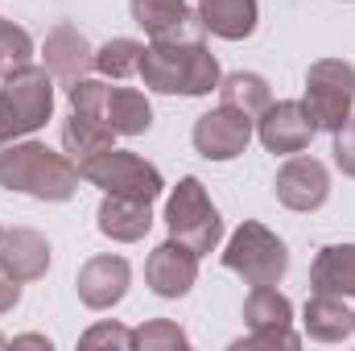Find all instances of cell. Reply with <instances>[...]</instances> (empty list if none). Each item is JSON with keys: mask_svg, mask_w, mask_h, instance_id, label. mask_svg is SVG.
Masks as SVG:
<instances>
[{"mask_svg": "<svg viewBox=\"0 0 355 351\" xmlns=\"http://www.w3.org/2000/svg\"><path fill=\"white\" fill-rule=\"evenodd\" d=\"M54 116V75L46 67H21L0 79V149L33 137Z\"/></svg>", "mask_w": 355, "mask_h": 351, "instance_id": "cell-3", "label": "cell"}, {"mask_svg": "<svg viewBox=\"0 0 355 351\" xmlns=\"http://www.w3.org/2000/svg\"><path fill=\"white\" fill-rule=\"evenodd\" d=\"M12 348H46L50 351V339H46V335H17Z\"/></svg>", "mask_w": 355, "mask_h": 351, "instance_id": "cell-31", "label": "cell"}, {"mask_svg": "<svg viewBox=\"0 0 355 351\" xmlns=\"http://www.w3.org/2000/svg\"><path fill=\"white\" fill-rule=\"evenodd\" d=\"M128 12L149 42H186L207 33L198 8H190L186 0H128Z\"/></svg>", "mask_w": 355, "mask_h": 351, "instance_id": "cell-14", "label": "cell"}, {"mask_svg": "<svg viewBox=\"0 0 355 351\" xmlns=\"http://www.w3.org/2000/svg\"><path fill=\"white\" fill-rule=\"evenodd\" d=\"M128 285H132V264L116 252H99L83 261V268L75 273V293L87 310H112L128 298Z\"/></svg>", "mask_w": 355, "mask_h": 351, "instance_id": "cell-12", "label": "cell"}, {"mask_svg": "<svg viewBox=\"0 0 355 351\" xmlns=\"http://www.w3.org/2000/svg\"><path fill=\"white\" fill-rule=\"evenodd\" d=\"M272 194L281 207L289 211H318L327 198H331V170L318 162V157H306V153H293L277 178H272Z\"/></svg>", "mask_w": 355, "mask_h": 351, "instance_id": "cell-10", "label": "cell"}, {"mask_svg": "<svg viewBox=\"0 0 355 351\" xmlns=\"http://www.w3.org/2000/svg\"><path fill=\"white\" fill-rule=\"evenodd\" d=\"M302 327L310 339L318 343H343L347 335H355V310L347 306V298L335 293H310L306 310H302Z\"/></svg>", "mask_w": 355, "mask_h": 351, "instance_id": "cell-18", "label": "cell"}, {"mask_svg": "<svg viewBox=\"0 0 355 351\" xmlns=\"http://www.w3.org/2000/svg\"><path fill=\"white\" fill-rule=\"evenodd\" d=\"M79 348H83V351H99V348L132 351V331H128V327H120V323H112V318H103V323H95L91 331H83Z\"/></svg>", "mask_w": 355, "mask_h": 351, "instance_id": "cell-28", "label": "cell"}, {"mask_svg": "<svg viewBox=\"0 0 355 351\" xmlns=\"http://www.w3.org/2000/svg\"><path fill=\"white\" fill-rule=\"evenodd\" d=\"M132 348L137 351H186L190 339H186V331L178 323H170V318H149L145 327L132 331Z\"/></svg>", "mask_w": 355, "mask_h": 351, "instance_id": "cell-26", "label": "cell"}, {"mask_svg": "<svg viewBox=\"0 0 355 351\" xmlns=\"http://www.w3.org/2000/svg\"><path fill=\"white\" fill-rule=\"evenodd\" d=\"M95 228H99V236H107L116 244H137L153 228V203L124 198V194H103V203L95 211Z\"/></svg>", "mask_w": 355, "mask_h": 351, "instance_id": "cell-17", "label": "cell"}, {"mask_svg": "<svg viewBox=\"0 0 355 351\" xmlns=\"http://www.w3.org/2000/svg\"><path fill=\"white\" fill-rule=\"evenodd\" d=\"M50 261H54V252H50V240L42 232H33V228H8L0 236V264L21 285L42 281L50 273Z\"/></svg>", "mask_w": 355, "mask_h": 351, "instance_id": "cell-16", "label": "cell"}, {"mask_svg": "<svg viewBox=\"0 0 355 351\" xmlns=\"http://www.w3.org/2000/svg\"><path fill=\"white\" fill-rule=\"evenodd\" d=\"M302 108L310 112L318 132H335L355 108V67L343 58H318L306 71Z\"/></svg>", "mask_w": 355, "mask_h": 351, "instance_id": "cell-7", "label": "cell"}, {"mask_svg": "<svg viewBox=\"0 0 355 351\" xmlns=\"http://www.w3.org/2000/svg\"><path fill=\"white\" fill-rule=\"evenodd\" d=\"M145 281H149V289L157 293V298H186L190 289H194V281H198V252H190L182 240H166V244H157L153 252H149V261H145Z\"/></svg>", "mask_w": 355, "mask_h": 351, "instance_id": "cell-13", "label": "cell"}, {"mask_svg": "<svg viewBox=\"0 0 355 351\" xmlns=\"http://www.w3.org/2000/svg\"><path fill=\"white\" fill-rule=\"evenodd\" d=\"M42 67L54 75V83L71 87V83L87 79V71H95V50L75 25H54L42 46Z\"/></svg>", "mask_w": 355, "mask_h": 351, "instance_id": "cell-15", "label": "cell"}, {"mask_svg": "<svg viewBox=\"0 0 355 351\" xmlns=\"http://www.w3.org/2000/svg\"><path fill=\"white\" fill-rule=\"evenodd\" d=\"M141 58H145V42L137 37H112L95 50V71L99 79H112V83H124L141 71Z\"/></svg>", "mask_w": 355, "mask_h": 351, "instance_id": "cell-24", "label": "cell"}, {"mask_svg": "<svg viewBox=\"0 0 355 351\" xmlns=\"http://www.w3.org/2000/svg\"><path fill=\"white\" fill-rule=\"evenodd\" d=\"M79 166L67 153H54L42 141H12L0 149V186L37 203H67L79 190Z\"/></svg>", "mask_w": 355, "mask_h": 351, "instance_id": "cell-1", "label": "cell"}, {"mask_svg": "<svg viewBox=\"0 0 355 351\" xmlns=\"http://www.w3.org/2000/svg\"><path fill=\"white\" fill-rule=\"evenodd\" d=\"M166 228H170L174 240H182L198 257H211L219 248V240H223V215H219V207L211 203L207 186L194 174H186L170 190V198H166Z\"/></svg>", "mask_w": 355, "mask_h": 351, "instance_id": "cell-5", "label": "cell"}, {"mask_svg": "<svg viewBox=\"0 0 355 351\" xmlns=\"http://www.w3.org/2000/svg\"><path fill=\"white\" fill-rule=\"evenodd\" d=\"M310 293L355 298V244H327L310 264Z\"/></svg>", "mask_w": 355, "mask_h": 351, "instance_id": "cell-20", "label": "cell"}, {"mask_svg": "<svg viewBox=\"0 0 355 351\" xmlns=\"http://www.w3.org/2000/svg\"><path fill=\"white\" fill-rule=\"evenodd\" d=\"M79 174H83V182L99 186L103 194H124V198H141V203H153L166 190V178L153 162H145L128 149H116V145L79 162Z\"/></svg>", "mask_w": 355, "mask_h": 351, "instance_id": "cell-6", "label": "cell"}, {"mask_svg": "<svg viewBox=\"0 0 355 351\" xmlns=\"http://www.w3.org/2000/svg\"><path fill=\"white\" fill-rule=\"evenodd\" d=\"M112 145H116V128L107 120H95V116H83V112L67 116V124H62V149H67V157L75 166L95 157V153H103V149H112Z\"/></svg>", "mask_w": 355, "mask_h": 351, "instance_id": "cell-21", "label": "cell"}, {"mask_svg": "<svg viewBox=\"0 0 355 351\" xmlns=\"http://www.w3.org/2000/svg\"><path fill=\"white\" fill-rule=\"evenodd\" d=\"M244 323L248 335L236 339L232 348H302V335L293 331V302L277 289V285H252V293L244 298Z\"/></svg>", "mask_w": 355, "mask_h": 351, "instance_id": "cell-8", "label": "cell"}, {"mask_svg": "<svg viewBox=\"0 0 355 351\" xmlns=\"http://www.w3.org/2000/svg\"><path fill=\"white\" fill-rule=\"evenodd\" d=\"M33 62V37L17 25V21H4L0 17V79L29 67Z\"/></svg>", "mask_w": 355, "mask_h": 351, "instance_id": "cell-25", "label": "cell"}, {"mask_svg": "<svg viewBox=\"0 0 355 351\" xmlns=\"http://www.w3.org/2000/svg\"><path fill=\"white\" fill-rule=\"evenodd\" d=\"M0 236H4V228H0Z\"/></svg>", "mask_w": 355, "mask_h": 351, "instance_id": "cell-33", "label": "cell"}, {"mask_svg": "<svg viewBox=\"0 0 355 351\" xmlns=\"http://www.w3.org/2000/svg\"><path fill=\"white\" fill-rule=\"evenodd\" d=\"M219 261L227 273H236L244 285H281L289 273V248L277 232H268L265 223L244 219L232 240L223 244Z\"/></svg>", "mask_w": 355, "mask_h": 351, "instance_id": "cell-4", "label": "cell"}, {"mask_svg": "<svg viewBox=\"0 0 355 351\" xmlns=\"http://www.w3.org/2000/svg\"><path fill=\"white\" fill-rule=\"evenodd\" d=\"M107 79H79L67 87V99H71V112H83V116H95V120H107Z\"/></svg>", "mask_w": 355, "mask_h": 351, "instance_id": "cell-27", "label": "cell"}, {"mask_svg": "<svg viewBox=\"0 0 355 351\" xmlns=\"http://www.w3.org/2000/svg\"><path fill=\"white\" fill-rule=\"evenodd\" d=\"M141 83L157 95H211L219 87L223 71L215 62V54L207 50L202 37H186V42H149L145 58H141Z\"/></svg>", "mask_w": 355, "mask_h": 351, "instance_id": "cell-2", "label": "cell"}, {"mask_svg": "<svg viewBox=\"0 0 355 351\" xmlns=\"http://www.w3.org/2000/svg\"><path fill=\"white\" fill-rule=\"evenodd\" d=\"M331 153H335V166L347 178H355V112L335 128V149Z\"/></svg>", "mask_w": 355, "mask_h": 351, "instance_id": "cell-29", "label": "cell"}, {"mask_svg": "<svg viewBox=\"0 0 355 351\" xmlns=\"http://www.w3.org/2000/svg\"><path fill=\"white\" fill-rule=\"evenodd\" d=\"M314 120L310 112L302 108V99H281V103H268L265 112L257 116V137L268 153H281V157H293V153H306L310 141H314Z\"/></svg>", "mask_w": 355, "mask_h": 351, "instance_id": "cell-11", "label": "cell"}, {"mask_svg": "<svg viewBox=\"0 0 355 351\" xmlns=\"http://www.w3.org/2000/svg\"><path fill=\"white\" fill-rule=\"evenodd\" d=\"M252 137H257V120L236 112V108H223V103L202 112L194 120V132H190L194 153L207 162H236L252 145Z\"/></svg>", "mask_w": 355, "mask_h": 351, "instance_id": "cell-9", "label": "cell"}, {"mask_svg": "<svg viewBox=\"0 0 355 351\" xmlns=\"http://www.w3.org/2000/svg\"><path fill=\"white\" fill-rule=\"evenodd\" d=\"M215 91H219V103L223 108H236V112H244L252 120L272 103V87H268L265 75H257V71H232V75L219 79Z\"/></svg>", "mask_w": 355, "mask_h": 351, "instance_id": "cell-23", "label": "cell"}, {"mask_svg": "<svg viewBox=\"0 0 355 351\" xmlns=\"http://www.w3.org/2000/svg\"><path fill=\"white\" fill-rule=\"evenodd\" d=\"M8 343H12V339H4V335H0V348H8Z\"/></svg>", "mask_w": 355, "mask_h": 351, "instance_id": "cell-32", "label": "cell"}, {"mask_svg": "<svg viewBox=\"0 0 355 351\" xmlns=\"http://www.w3.org/2000/svg\"><path fill=\"white\" fill-rule=\"evenodd\" d=\"M21 306V281L0 264V314H12Z\"/></svg>", "mask_w": 355, "mask_h": 351, "instance_id": "cell-30", "label": "cell"}, {"mask_svg": "<svg viewBox=\"0 0 355 351\" xmlns=\"http://www.w3.org/2000/svg\"><path fill=\"white\" fill-rule=\"evenodd\" d=\"M107 124L116 137H145L153 128V103L137 87H112L107 91Z\"/></svg>", "mask_w": 355, "mask_h": 351, "instance_id": "cell-22", "label": "cell"}, {"mask_svg": "<svg viewBox=\"0 0 355 351\" xmlns=\"http://www.w3.org/2000/svg\"><path fill=\"white\" fill-rule=\"evenodd\" d=\"M198 21L207 33L223 42H244L257 33L261 4L257 0H198Z\"/></svg>", "mask_w": 355, "mask_h": 351, "instance_id": "cell-19", "label": "cell"}]
</instances>
